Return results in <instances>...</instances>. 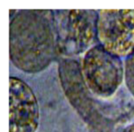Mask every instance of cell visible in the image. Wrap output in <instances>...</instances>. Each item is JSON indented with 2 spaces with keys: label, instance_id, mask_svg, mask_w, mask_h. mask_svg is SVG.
Returning <instances> with one entry per match:
<instances>
[{
  "label": "cell",
  "instance_id": "1",
  "mask_svg": "<svg viewBox=\"0 0 134 132\" xmlns=\"http://www.w3.org/2000/svg\"><path fill=\"white\" fill-rule=\"evenodd\" d=\"M57 50L54 14L46 9L16 11L9 23V58L20 70L37 73L52 62Z\"/></svg>",
  "mask_w": 134,
  "mask_h": 132
},
{
  "label": "cell",
  "instance_id": "2",
  "mask_svg": "<svg viewBox=\"0 0 134 132\" xmlns=\"http://www.w3.org/2000/svg\"><path fill=\"white\" fill-rule=\"evenodd\" d=\"M80 72L90 93L99 98L113 96L124 80V62L101 45H94L82 57Z\"/></svg>",
  "mask_w": 134,
  "mask_h": 132
},
{
  "label": "cell",
  "instance_id": "3",
  "mask_svg": "<svg viewBox=\"0 0 134 132\" xmlns=\"http://www.w3.org/2000/svg\"><path fill=\"white\" fill-rule=\"evenodd\" d=\"M57 49L68 57L84 54L97 40L98 12L60 10L54 16ZM98 41V40H97Z\"/></svg>",
  "mask_w": 134,
  "mask_h": 132
},
{
  "label": "cell",
  "instance_id": "4",
  "mask_svg": "<svg viewBox=\"0 0 134 132\" xmlns=\"http://www.w3.org/2000/svg\"><path fill=\"white\" fill-rule=\"evenodd\" d=\"M97 40L108 51L126 57L134 49V9L99 10Z\"/></svg>",
  "mask_w": 134,
  "mask_h": 132
},
{
  "label": "cell",
  "instance_id": "5",
  "mask_svg": "<svg viewBox=\"0 0 134 132\" xmlns=\"http://www.w3.org/2000/svg\"><path fill=\"white\" fill-rule=\"evenodd\" d=\"M9 132H37L40 112L36 96L29 85L9 78Z\"/></svg>",
  "mask_w": 134,
  "mask_h": 132
},
{
  "label": "cell",
  "instance_id": "6",
  "mask_svg": "<svg viewBox=\"0 0 134 132\" xmlns=\"http://www.w3.org/2000/svg\"><path fill=\"white\" fill-rule=\"evenodd\" d=\"M124 81L134 97V49L126 57L124 61Z\"/></svg>",
  "mask_w": 134,
  "mask_h": 132
},
{
  "label": "cell",
  "instance_id": "7",
  "mask_svg": "<svg viewBox=\"0 0 134 132\" xmlns=\"http://www.w3.org/2000/svg\"><path fill=\"white\" fill-rule=\"evenodd\" d=\"M121 132H134V123L126 126Z\"/></svg>",
  "mask_w": 134,
  "mask_h": 132
}]
</instances>
